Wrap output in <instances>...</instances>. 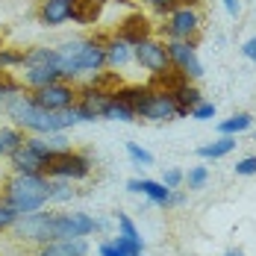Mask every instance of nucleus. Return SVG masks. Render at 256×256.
Returning <instances> with one entry per match:
<instances>
[{
    "label": "nucleus",
    "instance_id": "26",
    "mask_svg": "<svg viewBox=\"0 0 256 256\" xmlns=\"http://www.w3.org/2000/svg\"><path fill=\"white\" fill-rule=\"evenodd\" d=\"M254 127V115L250 112H236L230 118L218 121V136H238V132H248Z\"/></svg>",
    "mask_w": 256,
    "mask_h": 256
},
{
    "label": "nucleus",
    "instance_id": "28",
    "mask_svg": "<svg viewBox=\"0 0 256 256\" xmlns=\"http://www.w3.org/2000/svg\"><path fill=\"white\" fill-rule=\"evenodd\" d=\"M30 65H56V68H59L56 48H44V44L26 48V50H24V65H21V68H30Z\"/></svg>",
    "mask_w": 256,
    "mask_h": 256
},
{
    "label": "nucleus",
    "instance_id": "38",
    "mask_svg": "<svg viewBox=\"0 0 256 256\" xmlns=\"http://www.w3.org/2000/svg\"><path fill=\"white\" fill-rule=\"evenodd\" d=\"M162 182H165L168 188H180V186H182V171H180V168H168V171L162 174Z\"/></svg>",
    "mask_w": 256,
    "mask_h": 256
},
{
    "label": "nucleus",
    "instance_id": "20",
    "mask_svg": "<svg viewBox=\"0 0 256 256\" xmlns=\"http://www.w3.org/2000/svg\"><path fill=\"white\" fill-rule=\"evenodd\" d=\"M103 50H106V68H124L127 62H132V44H127L124 38L112 36H100Z\"/></svg>",
    "mask_w": 256,
    "mask_h": 256
},
{
    "label": "nucleus",
    "instance_id": "21",
    "mask_svg": "<svg viewBox=\"0 0 256 256\" xmlns=\"http://www.w3.org/2000/svg\"><path fill=\"white\" fill-rule=\"evenodd\" d=\"M98 256H144V242L142 238H127V236H115L109 242H103L98 248Z\"/></svg>",
    "mask_w": 256,
    "mask_h": 256
},
{
    "label": "nucleus",
    "instance_id": "32",
    "mask_svg": "<svg viewBox=\"0 0 256 256\" xmlns=\"http://www.w3.org/2000/svg\"><path fill=\"white\" fill-rule=\"evenodd\" d=\"M127 156L136 162V165H154V154L144 150V148L136 144V142H127Z\"/></svg>",
    "mask_w": 256,
    "mask_h": 256
},
{
    "label": "nucleus",
    "instance_id": "15",
    "mask_svg": "<svg viewBox=\"0 0 256 256\" xmlns=\"http://www.w3.org/2000/svg\"><path fill=\"white\" fill-rule=\"evenodd\" d=\"M127 192H132V194H144V198H148L150 204H156V206H168V198H171L174 188H168L162 180L132 177V180H127Z\"/></svg>",
    "mask_w": 256,
    "mask_h": 256
},
{
    "label": "nucleus",
    "instance_id": "35",
    "mask_svg": "<svg viewBox=\"0 0 256 256\" xmlns=\"http://www.w3.org/2000/svg\"><path fill=\"white\" fill-rule=\"evenodd\" d=\"M15 221H18V212H15L12 206H9L6 200H3V198H0V232L9 230V227H12Z\"/></svg>",
    "mask_w": 256,
    "mask_h": 256
},
{
    "label": "nucleus",
    "instance_id": "12",
    "mask_svg": "<svg viewBox=\"0 0 256 256\" xmlns=\"http://www.w3.org/2000/svg\"><path fill=\"white\" fill-rule=\"evenodd\" d=\"M132 59H136L144 71H150V74H159V71L171 68L168 48H165V42H159V38H144V42H138V44L132 48Z\"/></svg>",
    "mask_w": 256,
    "mask_h": 256
},
{
    "label": "nucleus",
    "instance_id": "9",
    "mask_svg": "<svg viewBox=\"0 0 256 256\" xmlns=\"http://www.w3.org/2000/svg\"><path fill=\"white\" fill-rule=\"evenodd\" d=\"M30 98L36 100V106H42L48 112H65V109L77 106V86L71 80H59V82H50L44 88L30 92Z\"/></svg>",
    "mask_w": 256,
    "mask_h": 256
},
{
    "label": "nucleus",
    "instance_id": "2",
    "mask_svg": "<svg viewBox=\"0 0 256 256\" xmlns=\"http://www.w3.org/2000/svg\"><path fill=\"white\" fill-rule=\"evenodd\" d=\"M59 56V71L65 80H77L82 74H100L106 71V50H103L100 36L98 38H68L56 44Z\"/></svg>",
    "mask_w": 256,
    "mask_h": 256
},
{
    "label": "nucleus",
    "instance_id": "40",
    "mask_svg": "<svg viewBox=\"0 0 256 256\" xmlns=\"http://www.w3.org/2000/svg\"><path fill=\"white\" fill-rule=\"evenodd\" d=\"M221 3H224V9H227L230 18H238L242 15V0H221Z\"/></svg>",
    "mask_w": 256,
    "mask_h": 256
},
{
    "label": "nucleus",
    "instance_id": "42",
    "mask_svg": "<svg viewBox=\"0 0 256 256\" xmlns=\"http://www.w3.org/2000/svg\"><path fill=\"white\" fill-rule=\"evenodd\" d=\"M224 256H244V250H242V248H232V250H227Z\"/></svg>",
    "mask_w": 256,
    "mask_h": 256
},
{
    "label": "nucleus",
    "instance_id": "31",
    "mask_svg": "<svg viewBox=\"0 0 256 256\" xmlns=\"http://www.w3.org/2000/svg\"><path fill=\"white\" fill-rule=\"evenodd\" d=\"M182 182L188 186V192H200V188H206V182H209V168H206V165L188 168V171L182 174Z\"/></svg>",
    "mask_w": 256,
    "mask_h": 256
},
{
    "label": "nucleus",
    "instance_id": "24",
    "mask_svg": "<svg viewBox=\"0 0 256 256\" xmlns=\"http://www.w3.org/2000/svg\"><path fill=\"white\" fill-rule=\"evenodd\" d=\"M236 136H218L215 142H209V144H200L198 148V156L200 159H224V156H230L236 150Z\"/></svg>",
    "mask_w": 256,
    "mask_h": 256
},
{
    "label": "nucleus",
    "instance_id": "16",
    "mask_svg": "<svg viewBox=\"0 0 256 256\" xmlns=\"http://www.w3.org/2000/svg\"><path fill=\"white\" fill-rule=\"evenodd\" d=\"M24 144L30 150H36V154L42 156L44 162L50 159V156L62 154V150H68L71 144H68V136L65 132H48V136H26Z\"/></svg>",
    "mask_w": 256,
    "mask_h": 256
},
{
    "label": "nucleus",
    "instance_id": "1",
    "mask_svg": "<svg viewBox=\"0 0 256 256\" xmlns=\"http://www.w3.org/2000/svg\"><path fill=\"white\" fill-rule=\"evenodd\" d=\"M3 115L12 118V124L18 130H24L30 136H48V132H65L74 124H80L77 109H65V112H48L42 106H36V100L30 98V92H21L15 94L9 106L3 109Z\"/></svg>",
    "mask_w": 256,
    "mask_h": 256
},
{
    "label": "nucleus",
    "instance_id": "23",
    "mask_svg": "<svg viewBox=\"0 0 256 256\" xmlns=\"http://www.w3.org/2000/svg\"><path fill=\"white\" fill-rule=\"evenodd\" d=\"M174 94V100H177V112L180 118H188V112L198 106V103L204 100V94H200V88L198 86H192V82H186V86H180L177 92H171Z\"/></svg>",
    "mask_w": 256,
    "mask_h": 256
},
{
    "label": "nucleus",
    "instance_id": "3",
    "mask_svg": "<svg viewBox=\"0 0 256 256\" xmlns=\"http://www.w3.org/2000/svg\"><path fill=\"white\" fill-rule=\"evenodd\" d=\"M3 200L18 215H30L48 206V177L44 174H12L3 186Z\"/></svg>",
    "mask_w": 256,
    "mask_h": 256
},
{
    "label": "nucleus",
    "instance_id": "7",
    "mask_svg": "<svg viewBox=\"0 0 256 256\" xmlns=\"http://www.w3.org/2000/svg\"><path fill=\"white\" fill-rule=\"evenodd\" d=\"M53 215L56 212H30V215H18V221L12 224V232L15 238L21 242H32V244H44V242H53Z\"/></svg>",
    "mask_w": 256,
    "mask_h": 256
},
{
    "label": "nucleus",
    "instance_id": "30",
    "mask_svg": "<svg viewBox=\"0 0 256 256\" xmlns=\"http://www.w3.org/2000/svg\"><path fill=\"white\" fill-rule=\"evenodd\" d=\"M24 138H26L24 130H18L15 124H12V127H0V156L9 159V156L24 144Z\"/></svg>",
    "mask_w": 256,
    "mask_h": 256
},
{
    "label": "nucleus",
    "instance_id": "13",
    "mask_svg": "<svg viewBox=\"0 0 256 256\" xmlns=\"http://www.w3.org/2000/svg\"><path fill=\"white\" fill-rule=\"evenodd\" d=\"M115 36H118V38H124L127 44L136 48L138 42L154 38V21H150V15H144L142 9H136V12L124 15V18L115 24Z\"/></svg>",
    "mask_w": 256,
    "mask_h": 256
},
{
    "label": "nucleus",
    "instance_id": "37",
    "mask_svg": "<svg viewBox=\"0 0 256 256\" xmlns=\"http://www.w3.org/2000/svg\"><path fill=\"white\" fill-rule=\"evenodd\" d=\"M236 174L238 177H254L256 174V156H244L242 162H236Z\"/></svg>",
    "mask_w": 256,
    "mask_h": 256
},
{
    "label": "nucleus",
    "instance_id": "34",
    "mask_svg": "<svg viewBox=\"0 0 256 256\" xmlns=\"http://www.w3.org/2000/svg\"><path fill=\"white\" fill-rule=\"evenodd\" d=\"M215 112H218V109H215V103L200 100L192 112H188V118H194V121H212V118H215Z\"/></svg>",
    "mask_w": 256,
    "mask_h": 256
},
{
    "label": "nucleus",
    "instance_id": "14",
    "mask_svg": "<svg viewBox=\"0 0 256 256\" xmlns=\"http://www.w3.org/2000/svg\"><path fill=\"white\" fill-rule=\"evenodd\" d=\"M71 6L74 0H38L36 18L42 26H62L71 21Z\"/></svg>",
    "mask_w": 256,
    "mask_h": 256
},
{
    "label": "nucleus",
    "instance_id": "29",
    "mask_svg": "<svg viewBox=\"0 0 256 256\" xmlns=\"http://www.w3.org/2000/svg\"><path fill=\"white\" fill-rule=\"evenodd\" d=\"M74 198H77V192H74V182L71 180H50L48 177V204H68Z\"/></svg>",
    "mask_w": 256,
    "mask_h": 256
},
{
    "label": "nucleus",
    "instance_id": "22",
    "mask_svg": "<svg viewBox=\"0 0 256 256\" xmlns=\"http://www.w3.org/2000/svg\"><path fill=\"white\" fill-rule=\"evenodd\" d=\"M9 162H12L15 174H44V159L36 150H30L26 144H21L15 154L9 156Z\"/></svg>",
    "mask_w": 256,
    "mask_h": 256
},
{
    "label": "nucleus",
    "instance_id": "41",
    "mask_svg": "<svg viewBox=\"0 0 256 256\" xmlns=\"http://www.w3.org/2000/svg\"><path fill=\"white\" fill-rule=\"evenodd\" d=\"M180 6H194V9H198V6H200V0H180Z\"/></svg>",
    "mask_w": 256,
    "mask_h": 256
},
{
    "label": "nucleus",
    "instance_id": "8",
    "mask_svg": "<svg viewBox=\"0 0 256 256\" xmlns=\"http://www.w3.org/2000/svg\"><path fill=\"white\" fill-rule=\"evenodd\" d=\"M106 224L100 218H92L86 212H59L53 215V236L56 238H86L100 232Z\"/></svg>",
    "mask_w": 256,
    "mask_h": 256
},
{
    "label": "nucleus",
    "instance_id": "17",
    "mask_svg": "<svg viewBox=\"0 0 256 256\" xmlns=\"http://www.w3.org/2000/svg\"><path fill=\"white\" fill-rule=\"evenodd\" d=\"M59 80H65V77H62V71L56 65H30L21 74V86L26 92H36V88H44V86L59 82Z\"/></svg>",
    "mask_w": 256,
    "mask_h": 256
},
{
    "label": "nucleus",
    "instance_id": "4",
    "mask_svg": "<svg viewBox=\"0 0 256 256\" xmlns=\"http://www.w3.org/2000/svg\"><path fill=\"white\" fill-rule=\"evenodd\" d=\"M88 174H92V159H88V154L74 150V148L50 156V159L44 162V177H50V180H71V182H80V180H86Z\"/></svg>",
    "mask_w": 256,
    "mask_h": 256
},
{
    "label": "nucleus",
    "instance_id": "33",
    "mask_svg": "<svg viewBox=\"0 0 256 256\" xmlns=\"http://www.w3.org/2000/svg\"><path fill=\"white\" fill-rule=\"evenodd\" d=\"M115 221H118V232H121V236H127V238H142L138 227L132 224V218H130L127 212H118V215H115Z\"/></svg>",
    "mask_w": 256,
    "mask_h": 256
},
{
    "label": "nucleus",
    "instance_id": "39",
    "mask_svg": "<svg viewBox=\"0 0 256 256\" xmlns=\"http://www.w3.org/2000/svg\"><path fill=\"white\" fill-rule=\"evenodd\" d=\"M242 56H244L248 62H254V65H256V36H250V38L242 44Z\"/></svg>",
    "mask_w": 256,
    "mask_h": 256
},
{
    "label": "nucleus",
    "instance_id": "25",
    "mask_svg": "<svg viewBox=\"0 0 256 256\" xmlns=\"http://www.w3.org/2000/svg\"><path fill=\"white\" fill-rule=\"evenodd\" d=\"M186 82H192V80L186 74H180L177 68H165L159 74H150V88H159V92H177Z\"/></svg>",
    "mask_w": 256,
    "mask_h": 256
},
{
    "label": "nucleus",
    "instance_id": "10",
    "mask_svg": "<svg viewBox=\"0 0 256 256\" xmlns=\"http://www.w3.org/2000/svg\"><path fill=\"white\" fill-rule=\"evenodd\" d=\"M168 48V59H171V68H177L180 74H186L188 80H200L204 77V62L194 50V42H165Z\"/></svg>",
    "mask_w": 256,
    "mask_h": 256
},
{
    "label": "nucleus",
    "instance_id": "27",
    "mask_svg": "<svg viewBox=\"0 0 256 256\" xmlns=\"http://www.w3.org/2000/svg\"><path fill=\"white\" fill-rule=\"evenodd\" d=\"M103 118H106V121H124V124H130V121H136V109L112 92V94H109V106H106V112H103Z\"/></svg>",
    "mask_w": 256,
    "mask_h": 256
},
{
    "label": "nucleus",
    "instance_id": "5",
    "mask_svg": "<svg viewBox=\"0 0 256 256\" xmlns=\"http://www.w3.org/2000/svg\"><path fill=\"white\" fill-rule=\"evenodd\" d=\"M159 32L171 42H198L200 36V12L194 6H177L171 15H165V24L159 26Z\"/></svg>",
    "mask_w": 256,
    "mask_h": 256
},
{
    "label": "nucleus",
    "instance_id": "18",
    "mask_svg": "<svg viewBox=\"0 0 256 256\" xmlns=\"http://www.w3.org/2000/svg\"><path fill=\"white\" fill-rule=\"evenodd\" d=\"M36 256H88V242L86 238H53L38 244Z\"/></svg>",
    "mask_w": 256,
    "mask_h": 256
},
{
    "label": "nucleus",
    "instance_id": "36",
    "mask_svg": "<svg viewBox=\"0 0 256 256\" xmlns=\"http://www.w3.org/2000/svg\"><path fill=\"white\" fill-rule=\"evenodd\" d=\"M142 3L150 6L156 15H171V12L180 6V0H142Z\"/></svg>",
    "mask_w": 256,
    "mask_h": 256
},
{
    "label": "nucleus",
    "instance_id": "11",
    "mask_svg": "<svg viewBox=\"0 0 256 256\" xmlns=\"http://www.w3.org/2000/svg\"><path fill=\"white\" fill-rule=\"evenodd\" d=\"M109 94L112 92H100V88H94L92 82L88 86H82L77 88V118L80 121H100L103 112H106V106H109Z\"/></svg>",
    "mask_w": 256,
    "mask_h": 256
},
{
    "label": "nucleus",
    "instance_id": "6",
    "mask_svg": "<svg viewBox=\"0 0 256 256\" xmlns=\"http://www.w3.org/2000/svg\"><path fill=\"white\" fill-rule=\"evenodd\" d=\"M136 118H144V121H154V124L180 118L174 94H171V92H159V88H150V86H148V92L142 94V100H138V106H136Z\"/></svg>",
    "mask_w": 256,
    "mask_h": 256
},
{
    "label": "nucleus",
    "instance_id": "19",
    "mask_svg": "<svg viewBox=\"0 0 256 256\" xmlns=\"http://www.w3.org/2000/svg\"><path fill=\"white\" fill-rule=\"evenodd\" d=\"M106 3L109 0H74V6H71V24H77V26L100 24Z\"/></svg>",
    "mask_w": 256,
    "mask_h": 256
}]
</instances>
